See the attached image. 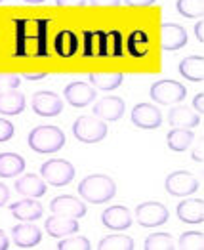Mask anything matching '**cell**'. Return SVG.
I'll return each mask as SVG.
<instances>
[{"label": "cell", "instance_id": "cell-1", "mask_svg": "<svg viewBox=\"0 0 204 250\" xmlns=\"http://www.w3.org/2000/svg\"><path fill=\"white\" fill-rule=\"evenodd\" d=\"M77 188H79V195L82 199L92 203V205H103V203L111 201L115 197V193H117L115 180L105 176V174L86 176Z\"/></svg>", "mask_w": 204, "mask_h": 250}, {"label": "cell", "instance_id": "cell-2", "mask_svg": "<svg viewBox=\"0 0 204 250\" xmlns=\"http://www.w3.org/2000/svg\"><path fill=\"white\" fill-rule=\"evenodd\" d=\"M27 142L33 151L42 153V155H52L63 149L67 140H65L63 130L58 126H37L29 132Z\"/></svg>", "mask_w": 204, "mask_h": 250}, {"label": "cell", "instance_id": "cell-3", "mask_svg": "<svg viewBox=\"0 0 204 250\" xmlns=\"http://www.w3.org/2000/svg\"><path fill=\"white\" fill-rule=\"evenodd\" d=\"M73 134L82 144H100L109 134V126L96 115H82L73 125Z\"/></svg>", "mask_w": 204, "mask_h": 250}, {"label": "cell", "instance_id": "cell-4", "mask_svg": "<svg viewBox=\"0 0 204 250\" xmlns=\"http://www.w3.org/2000/svg\"><path fill=\"white\" fill-rule=\"evenodd\" d=\"M41 176L52 188H63V186H69L73 182L75 167L65 159H50V161L42 163Z\"/></svg>", "mask_w": 204, "mask_h": 250}, {"label": "cell", "instance_id": "cell-5", "mask_svg": "<svg viewBox=\"0 0 204 250\" xmlns=\"http://www.w3.org/2000/svg\"><path fill=\"white\" fill-rule=\"evenodd\" d=\"M155 104H161V105H174V104H180L184 102L187 98V88L185 84L178 83V81H157V83L151 86V94Z\"/></svg>", "mask_w": 204, "mask_h": 250}, {"label": "cell", "instance_id": "cell-6", "mask_svg": "<svg viewBox=\"0 0 204 250\" xmlns=\"http://www.w3.org/2000/svg\"><path fill=\"white\" fill-rule=\"evenodd\" d=\"M168 218H170L168 208L163 203H157V201L142 203L136 208V220L143 228H161L168 222Z\"/></svg>", "mask_w": 204, "mask_h": 250}, {"label": "cell", "instance_id": "cell-7", "mask_svg": "<svg viewBox=\"0 0 204 250\" xmlns=\"http://www.w3.org/2000/svg\"><path fill=\"white\" fill-rule=\"evenodd\" d=\"M164 188L172 197H187V195H193L199 189V180L191 172L176 170V172L166 176Z\"/></svg>", "mask_w": 204, "mask_h": 250}, {"label": "cell", "instance_id": "cell-8", "mask_svg": "<svg viewBox=\"0 0 204 250\" xmlns=\"http://www.w3.org/2000/svg\"><path fill=\"white\" fill-rule=\"evenodd\" d=\"M31 105H33V111L39 115V117H58L63 111V100L54 94V92H37L33 94V100H31Z\"/></svg>", "mask_w": 204, "mask_h": 250}, {"label": "cell", "instance_id": "cell-9", "mask_svg": "<svg viewBox=\"0 0 204 250\" xmlns=\"http://www.w3.org/2000/svg\"><path fill=\"white\" fill-rule=\"evenodd\" d=\"M63 96H65L67 104L73 107H86V105L94 104V100L98 98V92L90 83L77 81V83L67 84Z\"/></svg>", "mask_w": 204, "mask_h": 250}, {"label": "cell", "instance_id": "cell-10", "mask_svg": "<svg viewBox=\"0 0 204 250\" xmlns=\"http://www.w3.org/2000/svg\"><path fill=\"white\" fill-rule=\"evenodd\" d=\"M124 109H126V104H124L122 98L105 96L100 102L94 104V115L98 119H102L103 123H115L124 115Z\"/></svg>", "mask_w": 204, "mask_h": 250}, {"label": "cell", "instance_id": "cell-11", "mask_svg": "<svg viewBox=\"0 0 204 250\" xmlns=\"http://www.w3.org/2000/svg\"><path fill=\"white\" fill-rule=\"evenodd\" d=\"M132 123L143 130H157L163 125V115L153 104H138L132 109Z\"/></svg>", "mask_w": 204, "mask_h": 250}, {"label": "cell", "instance_id": "cell-12", "mask_svg": "<svg viewBox=\"0 0 204 250\" xmlns=\"http://www.w3.org/2000/svg\"><path fill=\"white\" fill-rule=\"evenodd\" d=\"M50 210L58 216H67V218H77L81 220L86 216V205L79 201L73 195H60L50 203Z\"/></svg>", "mask_w": 204, "mask_h": 250}, {"label": "cell", "instance_id": "cell-13", "mask_svg": "<svg viewBox=\"0 0 204 250\" xmlns=\"http://www.w3.org/2000/svg\"><path fill=\"white\" fill-rule=\"evenodd\" d=\"M102 224L111 231L128 229L132 226V212L126 208V207H121V205L109 207V208L103 210Z\"/></svg>", "mask_w": 204, "mask_h": 250}, {"label": "cell", "instance_id": "cell-14", "mask_svg": "<svg viewBox=\"0 0 204 250\" xmlns=\"http://www.w3.org/2000/svg\"><path fill=\"white\" fill-rule=\"evenodd\" d=\"M161 42L166 52H176L187 44V31L178 23H163L161 25Z\"/></svg>", "mask_w": 204, "mask_h": 250}, {"label": "cell", "instance_id": "cell-15", "mask_svg": "<svg viewBox=\"0 0 204 250\" xmlns=\"http://www.w3.org/2000/svg\"><path fill=\"white\" fill-rule=\"evenodd\" d=\"M44 228L48 231V235L54 237V239H63L67 235H73V233L81 231L77 218H67V216H58V214L50 216L46 220Z\"/></svg>", "mask_w": 204, "mask_h": 250}, {"label": "cell", "instance_id": "cell-16", "mask_svg": "<svg viewBox=\"0 0 204 250\" xmlns=\"http://www.w3.org/2000/svg\"><path fill=\"white\" fill-rule=\"evenodd\" d=\"M10 212L16 220L20 222H37L41 220L42 214H44V208L39 201H33L29 197H25L23 201H18V203H12L10 205Z\"/></svg>", "mask_w": 204, "mask_h": 250}, {"label": "cell", "instance_id": "cell-17", "mask_svg": "<svg viewBox=\"0 0 204 250\" xmlns=\"http://www.w3.org/2000/svg\"><path fill=\"white\" fill-rule=\"evenodd\" d=\"M12 235H14V243L20 249H33V247H37L42 241L41 229L37 226H33L31 222H21V224H18L12 229Z\"/></svg>", "mask_w": 204, "mask_h": 250}, {"label": "cell", "instance_id": "cell-18", "mask_svg": "<svg viewBox=\"0 0 204 250\" xmlns=\"http://www.w3.org/2000/svg\"><path fill=\"white\" fill-rule=\"evenodd\" d=\"M168 123L174 128H195L201 125V115L195 109H189L185 105H178L174 109H170L168 113Z\"/></svg>", "mask_w": 204, "mask_h": 250}, {"label": "cell", "instance_id": "cell-19", "mask_svg": "<svg viewBox=\"0 0 204 250\" xmlns=\"http://www.w3.org/2000/svg\"><path fill=\"white\" fill-rule=\"evenodd\" d=\"M178 218L184 224H203L204 222V205L201 199H189L178 205Z\"/></svg>", "mask_w": 204, "mask_h": 250}, {"label": "cell", "instance_id": "cell-20", "mask_svg": "<svg viewBox=\"0 0 204 250\" xmlns=\"http://www.w3.org/2000/svg\"><path fill=\"white\" fill-rule=\"evenodd\" d=\"M16 191L23 197L39 199L46 193V182L35 174H25L16 182Z\"/></svg>", "mask_w": 204, "mask_h": 250}, {"label": "cell", "instance_id": "cell-21", "mask_svg": "<svg viewBox=\"0 0 204 250\" xmlns=\"http://www.w3.org/2000/svg\"><path fill=\"white\" fill-rule=\"evenodd\" d=\"M25 109V96L18 90H4L0 94V115L16 117Z\"/></svg>", "mask_w": 204, "mask_h": 250}, {"label": "cell", "instance_id": "cell-22", "mask_svg": "<svg viewBox=\"0 0 204 250\" xmlns=\"http://www.w3.org/2000/svg\"><path fill=\"white\" fill-rule=\"evenodd\" d=\"M54 50L60 58H73L79 52V37L73 31L63 29L54 39Z\"/></svg>", "mask_w": 204, "mask_h": 250}, {"label": "cell", "instance_id": "cell-23", "mask_svg": "<svg viewBox=\"0 0 204 250\" xmlns=\"http://www.w3.org/2000/svg\"><path fill=\"white\" fill-rule=\"evenodd\" d=\"M180 75L191 83L204 81V58L203 56H189L180 62Z\"/></svg>", "mask_w": 204, "mask_h": 250}, {"label": "cell", "instance_id": "cell-24", "mask_svg": "<svg viewBox=\"0 0 204 250\" xmlns=\"http://www.w3.org/2000/svg\"><path fill=\"white\" fill-rule=\"evenodd\" d=\"M25 172V159L16 153H0V178H16Z\"/></svg>", "mask_w": 204, "mask_h": 250}, {"label": "cell", "instance_id": "cell-25", "mask_svg": "<svg viewBox=\"0 0 204 250\" xmlns=\"http://www.w3.org/2000/svg\"><path fill=\"white\" fill-rule=\"evenodd\" d=\"M124 81L122 73H90L88 75V83L92 84L96 90H117Z\"/></svg>", "mask_w": 204, "mask_h": 250}, {"label": "cell", "instance_id": "cell-26", "mask_svg": "<svg viewBox=\"0 0 204 250\" xmlns=\"http://www.w3.org/2000/svg\"><path fill=\"white\" fill-rule=\"evenodd\" d=\"M126 48H128V54L132 58H145L149 54V37L147 33L142 29H136L128 35L126 39Z\"/></svg>", "mask_w": 204, "mask_h": 250}, {"label": "cell", "instance_id": "cell-27", "mask_svg": "<svg viewBox=\"0 0 204 250\" xmlns=\"http://www.w3.org/2000/svg\"><path fill=\"white\" fill-rule=\"evenodd\" d=\"M195 134L189 128H174L168 132V147L176 153H182L193 144Z\"/></svg>", "mask_w": 204, "mask_h": 250}, {"label": "cell", "instance_id": "cell-28", "mask_svg": "<svg viewBox=\"0 0 204 250\" xmlns=\"http://www.w3.org/2000/svg\"><path fill=\"white\" fill-rule=\"evenodd\" d=\"M98 249L102 250H132L134 249V239L122 235V233H115V235H107L103 237L98 245Z\"/></svg>", "mask_w": 204, "mask_h": 250}, {"label": "cell", "instance_id": "cell-29", "mask_svg": "<svg viewBox=\"0 0 204 250\" xmlns=\"http://www.w3.org/2000/svg\"><path fill=\"white\" fill-rule=\"evenodd\" d=\"M176 8L184 18L189 20H203L204 16V0H178Z\"/></svg>", "mask_w": 204, "mask_h": 250}, {"label": "cell", "instance_id": "cell-30", "mask_svg": "<svg viewBox=\"0 0 204 250\" xmlns=\"http://www.w3.org/2000/svg\"><path fill=\"white\" fill-rule=\"evenodd\" d=\"M145 250H172L176 249L174 247V241L168 233H153L145 239V245H143Z\"/></svg>", "mask_w": 204, "mask_h": 250}, {"label": "cell", "instance_id": "cell-31", "mask_svg": "<svg viewBox=\"0 0 204 250\" xmlns=\"http://www.w3.org/2000/svg\"><path fill=\"white\" fill-rule=\"evenodd\" d=\"M90 249H92V243L86 237H81L77 233L63 237L61 241L58 243V250H90Z\"/></svg>", "mask_w": 204, "mask_h": 250}, {"label": "cell", "instance_id": "cell-32", "mask_svg": "<svg viewBox=\"0 0 204 250\" xmlns=\"http://www.w3.org/2000/svg\"><path fill=\"white\" fill-rule=\"evenodd\" d=\"M180 249L184 250H203L204 237L199 231H187L180 237Z\"/></svg>", "mask_w": 204, "mask_h": 250}, {"label": "cell", "instance_id": "cell-33", "mask_svg": "<svg viewBox=\"0 0 204 250\" xmlns=\"http://www.w3.org/2000/svg\"><path fill=\"white\" fill-rule=\"evenodd\" d=\"M21 84L20 75H8V73H0V92L4 90H18Z\"/></svg>", "mask_w": 204, "mask_h": 250}, {"label": "cell", "instance_id": "cell-34", "mask_svg": "<svg viewBox=\"0 0 204 250\" xmlns=\"http://www.w3.org/2000/svg\"><path fill=\"white\" fill-rule=\"evenodd\" d=\"M14 125L10 123V121H6V119H0V142L4 144V142H8V140H12L14 138Z\"/></svg>", "mask_w": 204, "mask_h": 250}, {"label": "cell", "instance_id": "cell-35", "mask_svg": "<svg viewBox=\"0 0 204 250\" xmlns=\"http://www.w3.org/2000/svg\"><path fill=\"white\" fill-rule=\"evenodd\" d=\"M157 0H124V4L134 6V8H145V6H153Z\"/></svg>", "mask_w": 204, "mask_h": 250}, {"label": "cell", "instance_id": "cell-36", "mask_svg": "<svg viewBox=\"0 0 204 250\" xmlns=\"http://www.w3.org/2000/svg\"><path fill=\"white\" fill-rule=\"evenodd\" d=\"M193 109L197 111V113H201L203 115V109H204V94H197L195 96V100H193Z\"/></svg>", "mask_w": 204, "mask_h": 250}, {"label": "cell", "instance_id": "cell-37", "mask_svg": "<svg viewBox=\"0 0 204 250\" xmlns=\"http://www.w3.org/2000/svg\"><path fill=\"white\" fill-rule=\"evenodd\" d=\"M195 37H197V41L204 44V21H197V25H195Z\"/></svg>", "mask_w": 204, "mask_h": 250}, {"label": "cell", "instance_id": "cell-38", "mask_svg": "<svg viewBox=\"0 0 204 250\" xmlns=\"http://www.w3.org/2000/svg\"><path fill=\"white\" fill-rule=\"evenodd\" d=\"M10 201V189L6 188L4 184H0V208Z\"/></svg>", "mask_w": 204, "mask_h": 250}, {"label": "cell", "instance_id": "cell-39", "mask_svg": "<svg viewBox=\"0 0 204 250\" xmlns=\"http://www.w3.org/2000/svg\"><path fill=\"white\" fill-rule=\"evenodd\" d=\"M92 6H121V0H90Z\"/></svg>", "mask_w": 204, "mask_h": 250}, {"label": "cell", "instance_id": "cell-40", "mask_svg": "<svg viewBox=\"0 0 204 250\" xmlns=\"http://www.w3.org/2000/svg\"><path fill=\"white\" fill-rule=\"evenodd\" d=\"M58 6H84L86 0H56Z\"/></svg>", "mask_w": 204, "mask_h": 250}, {"label": "cell", "instance_id": "cell-41", "mask_svg": "<svg viewBox=\"0 0 204 250\" xmlns=\"http://www.w3.org/2000/svg\"><path fill=\"white\" fill-rule=\"evenodd\" d=\"M46 75H48V73H44V71H42V73H25V75H23V79H27V81L35 83V81H41V79H44Z\"/></svg>", "mask_w": 204, "mask_h": 250}, {"label": "cell", "instance_id": "cell-42", "mask_svg": "<svg viewBox=\"0 0 204 250\" xmlns=\"http://www.w3.org/2000/svg\"><path fill=\"white\" fill-rule=\"evenodd\" d=\"M10 249V241H8V237L0 231V250H8Z\"/></svg>", "mask_w": 204, "mask_h": 250}, {"label": "cell", "instance_id": "cell-43", "mask_svg": "<svg viewBox=\"0 0 204 250\" xmlns=\"http://www.w3.org/2000/svg\"><path fill=\"white\" fill-rule=\"evenodd\" d=\"M193 159H195V161H203V151H201V149H195V151H193Z\"/></svg>", "mask_w": 204, "mask_h": 250}, {"label": "cell", "instance_id": "cell-44", "mask_svg": "<svg viewBox=\"0 0 204 250\" xmlns=\"http://www.w3.org/2000/svg\"><path fill=\"white\" fill-rule=\"evenodd\" d=\"M23 2H27V4H42L44 0H23Z\"/></svg>", "mask_w": 204, "mask_h": 250}, {"label": "cell", "instance_id": "cell-45", "mask_svg": "<svg viewBox=\"0 0 204 250\" xmlns=\"http://www.w3.org/2000/svg\"><path fill=\"white\" fill-rule=\"evenodd\" d=\"M0 4H2V0H0Z\"/></svg>", "mask_w": 204, "mask_h": 250}]
</instances>
